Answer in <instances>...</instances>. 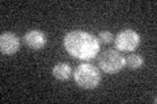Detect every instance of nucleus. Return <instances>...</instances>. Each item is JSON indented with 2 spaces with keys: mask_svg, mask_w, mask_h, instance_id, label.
<instances>
[{
  "mask_svg": "<svg viewBox=\"0 0 157 104\" xmlns=\"http://www.w3.org/2000/svg\"><path fill=\"white\" fill-rule=\"evenodd\" d=\"M64 48L72 57L82 61L92 60L100 52V42L90 33L84 30H72L66 34Z\"/></svg>",
  "mask_w": 157,
  "mask_h": 104,
  "instance_id": "nucleus-1",
  "label": "nucleus"
},
{
  "mask_svg": "<svg viewBox=\"0 0 157 104\" xmlns=\"http://www.w3.org/2000/svg\"><path fill=\"white\" fill-rule=\"evenodd\" d=\"M73 78L77 86L82 88H94L101 82V73L92 64H80L73 72Z\"/></svg>",
  "mask_w": 157,
  "mask_h": 104,
  "instance_id": "nucleus-2",
  "label": "nucleus"
},
{
  "mask_svg": "<svg viewBox=\"0 0 157 104\" xmlns=\"http://www.w3.org/2000/svg\"><path fill=\"white\" fill-rule=\"evenodd\" d=\"M98 65L105 73L114 74L126 65V59L118 49H105L98 56Z\"/></svg>",
  "mask_w": 157,
  "mask_h": 104,
  "instance_id": "nucleus-3",
  "label": "nucleus"
},
{
  "mask_svg": "<svg viewBox=\"0 0 157 104\" xmlns=\"http://www.w3.org/2000/svg\"><path fill=\"white\" fill-rule=\"evenodd\" d=\"M114 44L118 51L122 52H132L139 47L140 35L132 29H124L117 34L114 39Z\"/></svg>",
  "mask_w": 157,
  "mask_h": 104,
  "instance_id": "nucleus-4",
  "label": "nucleus"
},
{
  "mask_svg": "<svg viewBox=\"0 0 157 104\" xmlns=\"http://www.w3.org/2000/svg\"><path fill=\"white\" fill-rule=\"evenodd\" d=\"M20 48V39L12 33H3L0 35V49L3 55H13Z\"/></svg>",
  "mask_w": 157,
  "mask_h": 104,
  "instance_id": "nucleus-5",
  "label": "nucleus"
},
{
  "mask_svg": "<svg viewBox=\"0 0 157 104\" xmlns=\"http://www.w3.org/2000/svg\"><path fill=\"white\" fill-rule=\"evenodd\" d=\"M24 43L33 49H41L46 44V35L41 30H29L24 35Z\"/></svg>",
  "mask_w": 157,
  "mask_h": 104,
  "instance_id": "nucleus-6",
  "label": "nucleus"
},
{
  "mask_svg": "<svg viewBox=\"0 0 157 104\" xmlns=\"http://www.w3.org/2000/svg\"><path fill=\"white\" fill-rule=\"evenodd\" d=\"M71 74H72V69L68 64L60 63L52 68V76L59 81H67L71 77Z\"/></svg>",
  "mask_w": 157,
  "mask_h": 104,
  "instance_id": "nucleus-7",
  "label": "nucleus"
},
{
  "mask_svg": "<svg viewBox=\"0 0 157 104\" xmlns=\"http://www.w3.org/2000/svg\"><path fill=\"white\" fill-rule=\"evenodd\" d=\"M124 59H126V65L130 69H139L143 66V64H144V59L140 55H137V53H130V55Z\"/></svg>",
  "mask_w": 157,
  "mask_h": 104,
  "instance_id": "nucleus-8",
  "label": "nucleus"
},
{
  "mask_svg": "<svg viewBox=\"0 0 157 104\" xmlns=\"http://www.w3.org/2000/svg\"><path fill=\"white\" fill-rule=\"evenodd\" d=\"M98 41H101L104 44H109L111 42H114V37L110 31H101L98 35Z\"/></svg>",
  "mask_w": 157,
  "mask_h": 104,
  "instance_id": "nucleus-9",
  "label": "nucleus"
}]
</instances>
